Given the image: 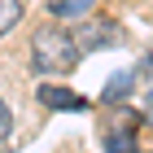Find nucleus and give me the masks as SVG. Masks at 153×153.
<instances>
[{"label": "nucleus", "mask_w": 153, "mask_h": 153, "mask_svg": "<svg viewBox=\"0 0 153 153\" xmlns=\"http://www.w3.org/2000/svg\"><path fill=\"white\" fill-rule=\"evenodd\" d=\"M114 35H118L114 26H101V22H92V26H88V31L79 35V48H96L101 39H114Z\"/></svg>", "instance_id": "7"}, {"label": "nucleus", "mask_w": 153, "mask_h": 153, "mask_svg": "<svg viewBox=\"0 0 153 153\" xmlns=\"http://www.w3.org/2000/svg\"><path fill=\"white\" fill-rule=\"evenodd\" d=\"M92 4L96 0H48V9L57 13V18H88Z\"/></svg>", "instance_id": "5"}, {"label": "nucleus", "mask_w": 153, "mask_h": 153, "mask_svg": "<svg viewBox=\"0 0 153 153\" xmlns=\"http://www.w3.org/2000/svg\"><path fill=\"white\" fill-rule=\"evenodd\" d=\"M79 39L70 35V31H61V26H44V31H35V39H31V70L39 74H66L74 70V61H79Z\"/></svg>", "instance_id": "1"}, {"label": "nucleus", "mask_w": 153, "mask_h": 153, "mask_svg": "<svg viewBox=\"0 0 153 153\" xmlns=\"http://www.w3.org/2000/svg\"><path fill=\"white\" fill-rule=\"evenodd\" d=\"M149 109H153V96H149Z\"/></svg>", "instance_id": "9"}, {"label": "nucleus", "mask_w": 153, "mask_h": 153, "mask_svg": "<svg viewBox=\"0 0 153 153\" xmlns=\"http://www.w3.org/2000/svg\"><path fill=\"white\" fill-rule=\"evenodd\" d=\"M9 127H13V114H9V105H4V101H0V140H4V136H9Z\"/></svg>", "instance_id": "8"}, {"label": "nucleus", "mask_w": 153, "mask_h": 153, "mask_svg": "<svg viewBox=\"0 0 153 153\" xmlns=\"http://www.w3.org/2000/svg\"><path fill=\"white\" fill-rule=\"evenodd\" d=\"M131 123H136V118H127L123 127L105 131V153H136V136H131Z\"/></svg>", "instance_id": "3"}, {"label": "nucleus", "mask_w": 153, "mask_h": 153, "mask_svg": "<svg viewBox=\"0 0 153 153\" xmlns=\"http://www.w3.org/2000/svg\"><path fill=\"white\" fill-rule=\"evenodd\" d=\"M131 83H136V74H131V70L114 74V79L105 83V92H101V101H109V105H114V101H127V96H131Z\"/></svg>", "instance_id": "4"}, {"label": "nucleus", "mask_w": 153, "mask_h": 153, "mask_svg": "<svg viewBox=\"0 0 153 153\" xmlns=\"http://www.w3.org/2000/svg\"><path fill=\"white\" fill-rule=\"evenodd\" d=\"M22 18V0H0V35H9Z\"/></svg>", "instance_id": "6"}, {"label": "nucleus", "mask_w": 153, "mask_h": 153, "mask_svg": "<svg viewBox=\"0 0 153 153\" xmlns=\"http://www.w3.org/2000/svg\"><path fill=\"white\" fill-rule=\"evenodd\" d=\"M39 101H44L48 109H88V101H83V96H74L70 88H57V83L39 88Z\"/></svg>", "instance_id": "2"}]
</instances>
